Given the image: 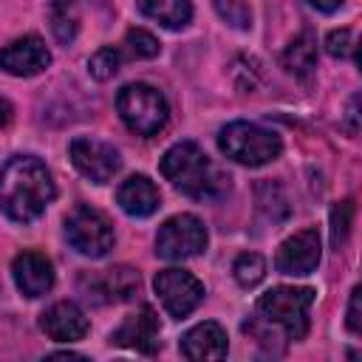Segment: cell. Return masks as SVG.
I'll list each match as a JSON object with an SVG mask.
<instances>
[{"label":"cell","instance_id":"6da1fadb","mask_svg":"<svg viewBox=\"0 0 362 362\" xmlns=\"http://www.w3.org/2000/svg\"><path fill=\"white\" fill-rule=\"evenodd\" d=\"M314 288L308 286H274L255 303V314L243 322V331L257 342L269 339H303L308 334V308Z\"/></svg>","mask_w":362,"mask_h":362},{"label":"cell","instance_id":"7a4b0ae2","mask_svg":"<svg viewBox=\"0 0 362 362\" xmlns=\"http://www.w3.org/2000/svg\"><path fill=\"white\" fill-rule=\"evenodd\" d=\"M57 187L37 156H14L0 170V206L17 223L37 221L54 201Z\"/></svg>","mask_w":362,"mask_h":362},{"label":"cell","instance_id":"3957f363","mask_svg":"<svg viewBox=\"0 0 362 362\" xmlns=\"http://www.w3.org/2000/svg\"><path fill=\"white\" fill-rule=\"evenodd\" d=\"M158 170L175 189H181L184 195H189L195 201H212V198L223 195L229 187V175L218 173L215 164L209 161V156L195 141L173 144L161 156Z\"/></svg>","mask_w":362,"mask_h":362},{"label":"cell","instance_id":"277c9868","mask_svg":"<svg viewBox=\"0 0 362 362\" xmlns=\"http://www.w3.org/2000/svg\"><path fill=\"white\" fill-rule=\"evenodd\" d=\"M218 147L226 158L243 167H263L283 153L280 136L255 122H229L226 127H221Z\"/></svg>","mask_w":362,"mask_h":362},{"label":"cell","instance_id":"5b68a950","mask_svg":"<svg viewBox=\"0 0 362 362\" xmlns=\"http://www.w3.org/2000/svg\"><path fill=\"white\" fill-rule=\"evenodd\" d=\"M116 110H119L122 122L127 124V130H133L136 136H144V139L156 136L170 119L164 93L147 82L124 85L116 96Z\"/></svg>","mask_w":362,"mask_h":362},{"label":"cell","instance_id":"8992f818","mask_svg":"<svg viewBox=\"0 0 362 362\" xmlns=\"http://www.w3.org/2000/svg\"><path fill=\"white\" fill-rule=\"evenodd\" d=\"M65 238L85 257H105L116 240L107 215L88 204H76L65 215Z\"/></svg>","mask_w":362,"mask_h":362},{"label":"cell","instance_id":"52a82bcc","mask_svg":"<svg viewBox=\"0 0 362 362\" xmlns=\"http://www.w3.org/2000/svg\"><path fill=\"white\" fill-rule=\"evenodd\" d=\"M206 226L201 218L181 212L161 223L156 235V255L164 260H187L206 249Z\"/></svg>","mask_w":362,"mask_h":362},{"label":"cell","instance_id":"ba28073f","mask_svg":"<svg viewBox=\"0 0 362 362\" xmlns=\"http://www.w3.org/2000/svg\"><path fill=\"white\" fill-rule=\"evenodd\" d=\"M153 288L164 311L175 320H184L187 314H192L204 300V283L184 269H161L153 280Z\"/></svg>","mask_w":362,"mask_h":362},{"label":"cell","instance_id":"9c48e42d","mask_svg":"<svg viewBox=\"0 0 362 362\" xmlns=\"http://www.w3.org/2000/svg\"><path fill=\"white\" fill-rule=\"evenodd\" d=\"M139 286H141V277L130 266H113V269H102V272H82V277H79V291L88 300L99 303V305L127 303V300H133Z\"/></svg>","mask_w":362,"mask_h":362},{"label":"cell","instance_id":"30bf717a","mask_svg":"<svg viewBox=\"0 0 362 362\" xmlns=\"http://www.w3.org/2000/svg\"><path fill=\"white\" fill-rule=\"evenodd\" d=\"M68 156L74 161V167L90 178L93 184H107L119 167H122V158H119V150L107 141H99V139H90V136H76L71 144H68Z\"/></svg>","mask_w":362,"mask_h":362},{"label":"cell","instance_id":"8fae6325","mask_svg":"<svg viewBox=\"0 0 362 362\" xmlns=\"http://www.w3.org/2000/svg\"><path fill=\"white\" fill-rule=\"evenodd\" d=\"M320 232L314 226H305L280 243L274 266L280 274H311L320 266Z\"/></svg>","mask_w":362,"mask_h":362},{"label":"cell","instance_id":"7c38bea8","mask_svg":"<svg viewBox=\"0 0 362 362\" xmlns=\"http://www.w3.org/2000/svg\"><path fill=\"white\" fill-rule=\"evenodd\" d=\"M158 337H161L158 314L150 305H141L139 311H133L122 320V325L110 334V342L122 345V348H133L139 354H156L161 348Z\"/></svg>","mask_w":362,"mask_h":362},{"label":"cell","instance_id":"4fadbf2b","mask_svg":"<svg viewBox=\"0 0 362 362\" xmlns=\"http://www.w3.org/2000/svg\"><path fill=\"white\" fill-rule=\"evenodd\" d=\"M51 65V51L34 34L11 40L0 51V68L11 76H37Z\"/></svg>","mask_w":362,"mask_h":362},{"label":"cell","instance_id":"5bb4252c","mask_svg":"<svg viewBox=\"0 0 362 362\" xmlns=\"http://www.w3.org/2000/svg\"><path fill=\"white\" fill-rule=\"evenodd\" d=\"M11 274H14L17 288L25 297H42L54 286V266L40 252H23V255H17L14 263H11Z\"/></svg>","mask_w":362,"mask_h":362},{"label":"cell","instance_id":"9a60e30c","mask_svg":"<svg viewBox=\"0 0 362 362\" xmlns=\"http://www.w3.org/2000/svg\"><path fill=\"white\" fill-rule=\"evenodd\" d=\"M40 328L57 342H74L88 334V317L76 303L62 300V303H54L48 311H42Z\"/></svg>","mask_w":362,"mask_h":362},{"label":"cell","instance_id":"2e32d148","mask_svg":"<svg viewBox=\"0 0 362 362\" xmlns=\"http://www.w3.org/2000/svg\"><path fill=\"white\" fill-rule=\"evenodd\" d=\"M116 204H119L127 215H133V218H147V215H153V212L158 209L161 192H158V187H156L147 175H130V178H124V181L119 184V189H116Z\"/></svg>","mask_w":362,"mask_h":362},{"label":"cell","instance_id":"e0dca14e","mask_svg":"<svg viewBox=\"0 0 362 362\" xmlns=\"http://www.w3.org/2000/svg\"><path fill=\"white\" fill-rule=\"evenodd\" d=\"M178 348L187 359H223L229 351L226 331L218 322H198L181 337Z\"/></svg>","mask_w":362,"mask_h":362},{"label":"cell","instance_id":"ac0fdd59","mask_svg":"<svg viewBox=\"0 0 362 362\" xmlns=\"http://www.w3.org/2000/svg\"><path fill=\"white\" fill-rule=\"evenodd\" d=\"M283 68L288 74H294L297 79H308L317 68V42H314V34L311 31H303L297 34L286 51H283Z\"/></svg>","mask_w":362,"mask_h":362},{"label":"cell","instance_id":"d6986e66","mask_svg":"<svg viewBox=\"0 0 362 362\" xmlns=\"http://www.w3.org/2000/svg\"><path fill=\"white\" fill-rule=\"evenodd\" d=\"M139 11L150 20H156L164 28H184L192 20V3L189 0H136Z\"/></svg>","mask_w":362,"mask_h":362},{"label":"cell","instance_id":"ffe728a7","mask_svg":"<svg viewBox=\"0 0 362 362\" xmlns=\"http://www.w3.org/2000/svg\"><path fill=\"white\" fill-rule=\"evenodd\" d=\"M48 28L59 45H71L79 31L76 0H51L48 3Z\"/></svg>","mask_w":362,"mask_h":362},{"label":"cell","instance_id":"44dd1931","mask_svg":"<svg viewBox=\"0 0 362 362\" xmlns=\"http://www.w3.org/2000/svg\"><path fill=\"white\" fill-rule=\"evenodd\" d=\"M232 274H235L238 286L252 288V286H257V283L263 280V274H266V260H263L257 252H243V255L235 257Z\"/></svg>","mask_w":362,"mask_h":362},{"label":"cell","instance_id":"7402d4cb","mask_svg":"<svg viewBox=\"0 0 362 362\" xmlns=\"http://www.w3.org/2000/svg\"><path fill=\"white\" fill-rule=\"evenodd\" d=\"M119 65H122V51H119V48H113V45L99 48V51L88 59V71H90V76H93V79H99V82H105V79L116 76Z\"/></svg>","mask_w":362,"mask_h":362},{"label":"cell","instance_id":"603a6c76","mask_svg":"<svg viewBox=\"0 0 362 362\" xmlns=\"http://www.w3.org/2000/svg\"><path fill=\"white\" fill-rule=\"evenodd\" d=\"M212 6L218 11V17L226 20L232 28H238V31L252 28V8L246 0H212Z\"/></svg>","mask_w":362,"mask_h":362},{"label":"cell","instance_id":"cb8c5ba5","mask_svg":"<svg viewBox=\"0 0 362 362\" xmlns=\"http://www.w3.org/2000/svg\"><path fill=\"white\" fill-rule=\"evenodd\" d=\"M124 51H127L133 59H153V57L161 51V45H158V40H156L150 31H144V28H130V31L124 34Z\"/></svg>","mask_w":362,"mask_h":362},{"label":"cell","instance_id":"d4e9b609","mask_svg":"<svg viewBox=\"0 0 362 362\" xmlns=\"http://www.w3.org/2000/svg\"><path fill=\"white\" fill-rule=\"evenodd\" d=\"M351 223H354V201L345 198V201L334 204V209H331V243H334V249H339L348 240Z\"/></svg>","mask_w":362,"mask_h":362},{"label":"cell","instance_id":"484cf974","mask_svg":"<svg viewBox=\"0 0 362 362\" xmlns=\"http://www.w3.org/2000/svg\"><path fill=\"white\" fill-rule=\"evenodd\" d=\"M325 51L337 59H351L354 57V34L348 28H334L325 37Z\"/></svg>","mask_w":362,"mask_h":362},{"label":"cell","instance_id":"4316f807","mask_svg":"<svg viewBox=\"0 0 362 362\" xmlns=\"http://www.w3.org/2000/svg\"><path fill=\"white\" fill-rule=\"evenodd\" d=\"M359 303H362V288L359 286H354V291H351V303H348V331L351 334H359L362 331V314H359Z\"/></svg>","mask_w":362,"mask_h":362},{"label":"cell","instance_id":"83f0119b","mask_svg":"<svg viewBox=\"0 0 362 362\" xmlns=\"http://www.w3.org/2000/svg\"><path fill=\"white\" fill-rule=\"evenodd\" d=\"M308 3H311L317 11H325V14H331V11H337V8H339L345 0H308Z\"/></svg>","mask_w":362,"mask_h":362},{"label":"cell","instance_id":"f1b7e54d","mask_svg":"<svg viewBox=\"0 0 362 362\" xmlns=\"http://www.w3.org/2000/svg\"><path fill=\"white\" fill-rule=\"evenodd\" d=\"M11 116H14V107H11V102L0 96V127H6V124L11 122Z\"/></svg>","mask_w":362,"mask_h":362},{"label":"cell","instance_id":"f546056e","mask_svg":"<svg viewBox=\"0 0 362 362\" xmlns=\"http://www.w3.org/2000/svg\"><path fill=\"white\" fill-rule=\"evenodd\" d=\"M356 96L351 99V105H348V133H356Z\"/></svg>","mask_w":362,"mask_h":362}]
</instances>
